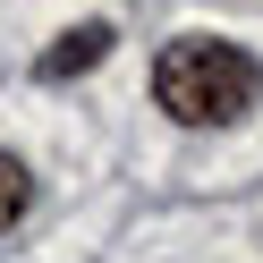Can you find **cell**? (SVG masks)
Wrapping results in <instances>:
<instances>
[{"label": "cell", "instance_id": "1", "mask_svg": "<svg viewBox=\"0 0 263 263\" xmlns=\"http://www.w3.org/2000/svg\"><path fill=\"white\" fill-rule=\"evenodd\" d=\"M255 60L238 43H212V34H178L170 51L153 60V102L170 110L178 127H229L246 102H255Z\"/></svg>", "mask_w": 263, "mask_h": 263}, {"label": "cell", "instance_id": "2", "mask_svg": "<svg viewBox=\"0 0 263 263\" xmlns=\"http://www.w3.org/2000/svg\"><path fill=\"white\" fill-rule=\"evenodd\" d=\"M102 51H110V26L93 17V26H77V34H60L51 51L34 60V77H43V85H60V77H77V68H93V60H102Z\"/></svg>", "mask_w": 263, "mask_h": 263}, {"label": "cell", "instance_id": "3", "mask_svg": "<svg viewBox=\"0 0 263 263\" xmlns=\"http://www.w3.org/2000/svg\"><path fill=\"white\" fill-rule=\"evenodd\" d=\"M26 195H34L26 161H17V153H0V229H17V221H26Z\"/></svg>", "mask_w": 263, "mask_h": 263}]
</instances>
